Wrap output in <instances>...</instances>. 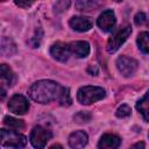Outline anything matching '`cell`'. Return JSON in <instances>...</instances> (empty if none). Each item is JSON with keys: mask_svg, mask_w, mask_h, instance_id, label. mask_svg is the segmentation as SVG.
Segmentation results:
<instances>
[{"mask_svg": "<svg viewBox=\"0 0 149 149\" xmlns=\"http://www.w3.org/2000/svg\"><path fill=\"white\" fill-rule=\"evenodd\" d=\"M69 6H70V1H58L55 5V10L56 12H61V10L66 9Z\"/></svg>", "mask_w": 149, "mask_h": 149, "instance_id": "23", "label": "cell"}, {"mask_svg": "<svg viewBox=\"0 0 149 149\" xmlns=\"http://www.w3.org/2000/svg\"><path fill=\"white\" fill-rule=\"evenodd\" d=\"M146 14L143 13V12H140V13H137L136 15H135V19H134V21H135V23L139 26V24H142V23H144V21H146Z\"/></svg>", "mask_w": 149, "mask_h": 149, "instance_id": "24", "label": "cell"}, {"mask_svg": "<svg viewBox=\"0 0 149 149\" xmlns=\"http://www.w3.org/2000/svg\"><path fill=\"white\" fill-rule=\"evenodd\" d=\"M8 108L10 112H13L14 114H26L29 109V102L27 100V98L22 94H14L9 101H8Z\"/></svg>", "mask_w": 149, "mask_h": 149, "instance_id": "6", "label": "cell"}, {"mask_svg": "<svg viewBox=\"0 0 149 149\" xmlns=\"http://www.w3.org/2000/svg\"><path fill=\"white\" fill-rule=\"evenodd\" d=\"M73 119H74V121L78 122V123L88 122V121L91 120V114L87 113V112H83V111H80V112H78V113L73 116Z\"/></svg>", "mask_w": 149, "mask_h": 149, "instance_id": "21", "label": "cell"}, {"mask_svg": "<svg viewBox=\"0 0 149 149\" xmlns=\"http://www.w3.org/2000/svg\"><path fill=\"white\" fill-rule=\"evenodd\" d=\"M136 109L140 112L144 121H149V91L136 102Z\"/></svg>", "mask_w": 149, "mask_h": 149, "instance_id": "14", "label": "cell"}, {"mask_svg": "<svg viewBox=\"0 0 149 149\" xmlns=\"http://www.w3.org/2000/svg\"><path fill=\"white\" fill-rule=\"evenodd\" d=\"M87 140H88V136L84 130H77L69 136L68 142L72 149H83L86 146Z\"/></svg>", "mask_w": 149, "mask_h": 149, "instance_id": "12", "label": "cell"}, {"mask_svg": "<svg viewBox=\"0 0 149 149\" xmlns=\"http://www.w3.org/2000/svg\"><path fill=\"white\" fill-rule=\"evenodd\" d=\"M130 34H132V28H130V26H126V27L119 29L116 33H114V34L109 37V40H108V42H107V47H106L107 51H108L109 54L115 52V51L125 43V41L128 38V36H129Z\"/></svg>", "mask_w": 149, "mask_h": 149, "instance_id": "5", "label": "cell"}, {"mask_svg": "<svg viewBox=\"0 0 149 149\" xmlns=\"http://www.w3.org/2000/svg\"><path fill=\"white\" fill-rule=\"evenodd\" d=\"M59 104L63 105V106H70L72 100H71V97H70V90L68 87H64V91L59 98Z\"/></svg>", "mask_w": 149, "mask_h": 149, "instance_id": "19", "label": "cell"}, {"mask_svg": "<svg viewBox=\"0 0 149 149\" xmlns=\"http://www.w3.org/2000/svg\"><path fill=\"white\" fill-rule=\"evenodd\" d=\"M137 65L139 64L135 59L127 57V56H120L116 59V68L121 72V74L125 77L133 76L137 70Z\"/></svg>", "mask_w": 149, "mask_h": 149, "instance_id": "7", "label": "cell"}, {"mask_svg": "<svg viewBox=\"0 0 149 149\" xmlns=\"http://www.w3.org/2000/svg\"><path fill=\"white\" fill-rule=\"evenodd\" d=\"M64 91V86L59 85L58 83L49 79H42L34 83L29 90V97L40 104H48L54 100H59L62 93Z\"/></svg>", "mask_w": 149, "mask_h": 149, "instance_id": "1", "label": "cell"}, {"mask_svg": "<svg viewBox=\"0 0 149 149\" xmlns=\"http://www.w3.org/2000/svg\"><path fill=\"white\" fill-rule=\"evenodd\" d=\"M71 51L69 44H65L63 42H56L50 48V55L58 62H66L69 59Z\"/></svg>", "mask_w": 149, "mask_h": 149, "instance_id": "9", "label": "cell"}, {"mask_svg": "<svg viewBox=\"0 0 149 149\" xmlns=\"http://www.w3.org/2000/svg\"><path fill=\"white\" fill-rule=\"evenodd\" d=\"M15 5H17L19 7H29L33 5V2H30V1H15Z\"/></svg>", "mask_w": 149, "mask_h": 149, "instance_id": "25", "label": "cell"}, {"mask_svg": "<svg viewBox=\"0 0 149 149\" xmlns=\"http://www.w3.org/2000/svg\"><path fill=\"white\" fill-rule=\"evenodd\" d=\"M121 144V139L115 134H104L99 142L98 149H118Z\"/></svg>", "mask_w": 149, "mask_h": 149, "instance_id": "11", "label": "cell"}, {"mask_svg": "<svg viewBox=\"0 0 149 149\" xmlns=\"http://www.w3.org/2000/svg\"><path fill=\"white\" fill-rule=\"evenodd\" d=\"M0 73H1L2 86L5 84H7L8 86H12L14 83V73H13L12 69L6 64H1L0 65Z\"/></svg>", "mask_w": 149, "mask_h": 149, "instance_id": "15", "label": "cell"}, {"mask_svg": "<svg viewBox=\"0 0 149 149\" xmlns=\"http://www.w3.org/2000/svg\"><path fill=\"white\" fill-rule=\"evenodd\" d=\"M137 45H139V49L144 52V54H148L149 52V33L148 31H143L141 33L139 36H137Z\"/></svg>", "mask_w": 149, "mask_h": 149, "instance_id": "17", "label": "cell"}, {"mask_svg": "<svg viewBox=\"0 0 149 149\" xmlns=\"http://www.w3.org/2000/svg\"><path fill=\"white\" fill-rule=\"evenodd\" d=\"M49 149H63V147H62L61 144H57V143H56V144H52Z\"/></svg>", "mask_w": 149, "mask_h": 149, "instance_id": "27", "label": "cell"}, {"mask_svg": "<svg viewBox=\"0 0 149 149\" xmlns=\"http://www.w3.org/2000/svg\"><path fill=\"white\" fill-rule=\"evenodd\" d=\"M3 123L5 126L9 127V129H23L24 128V123L22 120L15 119L13 116H5L3 118Z\"/></svg>", "mask_w": 149, "mask_h": 149, "instance_id": "18", "label": "cell"}, {"mask_svg": "<svg viewBox=\"0 0 149 149\" xmlns=\"http://www.w3.org/2000/svg\"><path fill=\"white\" fill-rule=\"evenodd\" d=\"M69 47L70 51L79 58H84L90 54V44L86 41H74L71 42Z\"/></svg>", "mask_w": 149, "mask_h": 149, "instance_id": "13", "label": "cell"}, {"mask_svg": "<svg viewBox=\"0 0 149 149\" xmlns=\"http://www.w3.org/2000/svg\"><path fill=\"white\" fill-rule=\"evenodd\" d=\"M1 52L5 56H12L16 52V45L9 37H6V36L2 37V40H1Z\"/></svg>", "mask_w": 149, "mask_h": 149, "instance_id": "16", "label": "cell"}, {"mask_svg": "<svg viewBox=\"0 0 149 149\" xmlns=\"http://www.w3.org/2000/svg\"><path fill=\"white\" fill-rule=\"evenodd\" d=\"M106 91L100 86H83L77 92V100L83 105H91L105 98Z\"/></svg>", "mask_w": 149, "mask_h": 149, "instance_id": "2", "label": "cell"}, {"mask_svg": "<svg viewBox=\"0 0 149 149\" xmlns=\"http://www.w3.org/2000/svg\"><path fill=\"white\" fill-rule=\"evenodd\" d=\"M1 144L3 147L21 149L27 144V137L19 132L2 128L1 129Z\"/></svg>", "mask_w": 149, "mask_h": 149, "instance_id": "3", "label": "cell"}, {"mask_svg": "<svg viewBox=\"0 0 149 149\" xmlns=\"http://www.w3.org/2000/svg\"><path fill=\"white\" fill-rule=\"evenodd\" d=\"M52 134L50 130H48L47 128L42 127V126H35L29 135V140L31 146L35 149H43L47 144V142L51 139Z\"/></svg>", "mask_w": 149, "mask_h": 149, "instance_id": "4", "label": "cell"}, {"mask_svg": "<svg viewBox=\"0 0 149 149\" xmlns=\"http://www.w3.org/2000/svg\"><path fill=\"white\" fill-rule=\"evenodd\" d=\"M69 24L73 30L79 31V33L88 31L93 26L92 21L88 17H85V16H73V17L70 19Z\"/></svg>", "mask_w": 149, "mask_h": 149, "instance_id": "10", "label": "cell"}, {"mask_svg": "<svg viewBox=\"0 0 149 149\" xmlns=\"http://www.w3.org/2000/svg\"><path fill=\"white\" fill-rule=\"evenodd\" d=\"M115 22H116V19H115V14L112 9H106L104 10L98 20H97V24L98 27L105 31V33H108V31H112L114 26H115Z\"/></svg>", "mask_w": 149, "mask_h": 149, "instance_id": "8", "label": "cell"}, {"mask_svg": "<svg viewBox=\"0 0 149 149\" xmlns=\"http://www.w3.org/2000/svg\"><path fill=\"white\" fill-rule=\"evenodd\" d=\"M144 148H146L144 142H137L130 147V149H144Z\"/></svg>", "mask_w": 149, "mask_h": 149, "instance_id": "26", "label": "cell"}, {"mask_svg": "<svg viewBox=\"0 0 149 149\" xmlns=\"http://www.w3.org/2000/svg\"><path fill=\"white\" fill-rule=\"evenodd\" d=\"M130 107L129 106H127V105H121L118 109H116V112H115V115L118 116V118H126V116H129L130 115Z\"/></svg>", "mask_w": 149, "mask_h": 149, "instance_id": "22", "label": "cell"}, {"mask_svg": "<svg viewBox=\"0 0 149 149\" xmlns=\"http://www.w3.org/2000/svg\"><path fill=\"white\" fill-rule=\"evenodd\" d=\"M98 5V2L95 1H77L76 2V7L80 10H88L93 7H95Z\"/></svg>", "mask_w": 149, "mask_h": 149, "instance_id": "20", "label": "cell"}]
</instances>
